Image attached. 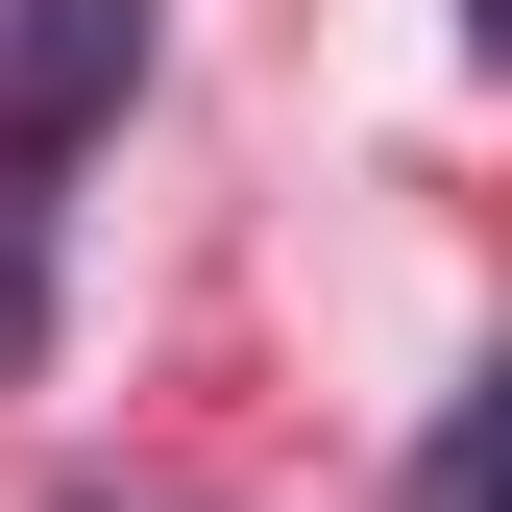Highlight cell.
I'll return each instance as SVG.
<instances>
[{
	"label": "cell",
	"instance_id": "6da1fadb",
	"mask_svg": "<svg viewBox=\"0 0 512 512\" xmlns=\"http://www.w3.org/2000/svg\"><path fill=\"white\" fill-rule=\"evenodd\" d=\"M122 98H147V0H0V366L49 342V220Z\"/></svg>",
	"mask_w": 512,
	"mask_h": 512
},
{
	"label": "cell",
	"instance_id": "7a4b0ae2",
	"mask_svg": "<svg viewBox=\"0 0 512 512\" xmlns=\"http://www.w3.org/2000/svg\"><path fill=\"white\" fill-rule=\"evenodd\" d=\"M512 488V391H439V439H415V512H488Z\"/></svg>",
	"mask_w": 512,
	"mask_h": 512
}]
</instances>
